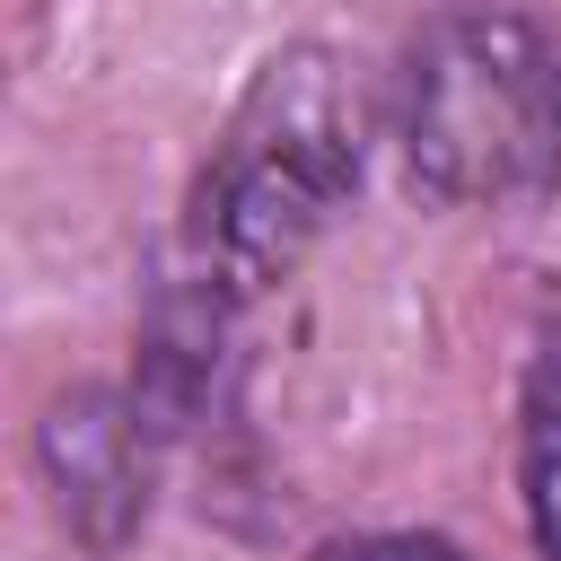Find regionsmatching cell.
Masks as SVG:
<instances>
[{"instance_id": "obj_4", "label": "cell", "mask_w": 561, "mask_h": 561, "mask_svg": "<svg viewBox=\"0 0 561 561\" xmlns=\"http://www.w3.org/2000/svg\"><path fill=\"white\" fill-rule=\"evenodd\" d=\"M228 316H237V307H228L193 263L167 272V280L149 289V307H140V368H131V394H140V412L158 421V438L210 421V403L228 394Z\"/></svg>"}, {"instance_id": "obj_5", "label": "cell", "mask_w": 561, "mask_h": 561, "mask_svg": "<svg viewBox=\"0 0 561 561\" xmlns=\"http://www.w3.org/2000/svg\"><path fill=\"white\" fill-rule=\"evenodd\" d=\"M517 491H526V526H535L543 561H561V324L526 359V394H517Z\"/></svg>"}, {"instance_id": "obj_2", "label": "cell", "mask_w": 561, "mask_h": 561, "mask_svg": "<svg viewBox=\"0 0 561 561\" xmlns=\"http://www.w3.org/2000/svg\"><path fill=\"white\" fill-rule=\"evenodd\" d=\"M394 149L430 202H517L561 175V44L517 9H438L394 61Z\"/></svg>"}, {"instance_id": "obj_3", "label": "cell", "mask_w": 561, "mask_h": 561, "mask_svg": "<svg viewBox=\"0 0 561 561\" xmlns=\"http://www.w3.org/2000/svg\"><path fill=\"white\" fill-rule=\"evenodd\" d=\"M26 447H35V482H44L53 526L88 561H114L140 543L149 500H158V421L140 412V394L79 377L35 412Z\"/></svg>"}, {"instance_id": "obj_6", "label": "cell", "mask_w": 561, "mask_h": 561, "mask_svg": "<svg viewBox=\"0 0 561 561\" xmlns=\"http://www.w3.org/2000/svg\"><path fill=\"white\" fill-rule=\"evenodd\" d=\"M316 561H465V552L438 535H351V543H324Z\"/></svg>"}, {"instance_id": "obj_1", "label": "cell", "mask_w": 561, "mask_h": 561, "mask_svg": "<svg viewBox=\"0 0 561 561\" xmlns=\"http://www.w3.org/2000/svg\"><path fill=\"white\" fill-rule=\"evenodd\" d=\"M359 158H368V123L351 61L324 44H280L237 96L228 140L193 184L184 263L228 307L280 289L307 263V245L333 228V210L359 193Z\"/></svg>"}]
</instances>
